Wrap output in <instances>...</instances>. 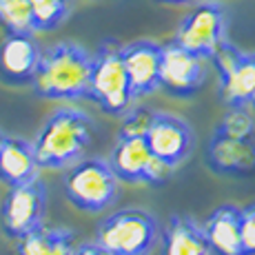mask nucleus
Wrapping results in <instances>:
<instances>
[{"instance_id": "nucleus-14", "label": "nucleus", "mask_w": 255, "mask_h": 255, "mask_svg": "<svg viewBox=\"0 0 255 255\" xmlns=\"http://www.w3.org/2000/svg\"><path fill=\"white\" fill-rule=\"evenodd\" d=\"M40 175V166L36 162L33 142L20 135L0 138V182L7 186L24 184Z\"/></svg>"}, {"instance_id": "nucleus-1", "label": "nucleus", "mask_w": 255, "mask_h": 255, "mask_svg": "<svg viewBox=\"0 0 255 255\" xmlns=\"http://www.w3.org/2000/svg\"><path fill=\"white\" fill-rule=\"evenodd\" d=\"M96 127L82 109L58 107L45 120L42 129L33 140V153L40 169H69L78 160L85 158L91 146Z\"/></svg>"}, {"instance_id": "nucleus-25", "label": "nucleus", "mask_w": 255, "mask_h": 255, "mask_svg": "<svg viewBox=\"0 0 255 255\" xmlns=\"http://www.w3.org/2000/svg\"><path fill=\"white\" fill-rule=\"evenodd\" d=\"M160 2H169V4H189L193 0H160Z\"/></svg>"}, {"instance_id": "nucleus-26", "label": "nucleus", "mask_w": 255, "mask_h": 255, "mask_svg": "<svg viewBox=\"0 0 255 255\" xmlns=\"http://www.w3.org/2000/svg\"><path fill=\"white\" fill-rule=\"evenodd\" d=\"M251 109L255 111V98H253V102H251ZM253 116H255V114H253Z\"/></svg>"}, {"instance_id": "nucleus-18", "label": "nucleus", "mask_w": 255, "mask_h": 255, "mask_svg": "<svg viewBox=\"0 0 255 255\" xmlns=\"http://www.w3.org/2000/svg\"><path fill=\"white\" fill-rule=\"evenodd\" d=\"M18 255H73L76 235L62 227H38L36 231L27 233L16 240Z\"/></svg>"}, {"instance_id": "nucleus-10", "label": "nucleus", "mask_w": 255, "mask_h": 255, "mask_svg": "<svg viewBox=\"0 0 255 255\" xmlns=\"http://www.w3.org/2000/svg\"><path fill=\"white\" fill-rule=\"evenodd\" d=\"M144 142L155 158H160L162 162L175 169L191 155L195 146V135L189 122H184L182 118L166 114V111H158V114H153Z\"/></svg>"}, {"instance_id": "nucleus-9", "label": "nucleus", "mask_w": 255, "mask_h": 255, "mask_svg": "<svg viewBox=\"0 0 255 255\" xmlns=\"http://www.w3.org/2000/svg\"><path fill=\"white\" fill-rule=\"evenodd\" d=\"M207 80V60L178 47L173 40L162 45L160 89L173 98H191Z\"/></svg>"}, {"instance_id": "nucleus-12", "label": "nucleus", "mask_w": 255, "mask_h": 255, "mask_svg": "<svg viewBox=\"0 0 255 255\" xmlns=\"http://www.w3.org/2000/svg\"><path fill=\"white\" fill-rule=\"evenodd\" d=\"M40 53L33 33H7L0 42V78L9 85H29Z\"/></svg>"}, {"instance_id": "nucleus-8", "label": "nucleus", "mask_w": 255, "mask_h": 255, "mask_svg": "<svg viewBox=\"0 0 255 255\" xmlns=\"http://www.w3.org/2000/svg\"><path fill=\"white\" fill-rule=\"evenodd\" d=\"M227 40V13L218 2H202L180 22L173 42L209 60L211 53Z\"/></svg>"}, {"instance_id": "nucleus-4", "label": "nucleus", "mask_w": 255, "mask_h": 255, "mask_svg": "<svg viewBox=\"0 0 255 255\" xmlns=\"http://www.w3.org/2000/svg\"><path fill=\"white\" fill-rule=\"evenodd\" d=\"M158 240V220L142 209H120L100 220L96 229V242L114 255H151Z\"/></svg>"}, {"instance_id": "nucleus-2", "label": "nucleus", "mask_w": 255, "mask_h": 255, "mask_svg": "<svg viewBox=\"0 0 255 255\" xmlns=\"http://www.w3.org/2000/svg\"><path fill=\"white\" fill-rule=\"evenodd\" d=\"M91 53L76 42L42 49L31 78V89L45 100H78L89 93Z\"/></svg>"}, {"instance_id": "nucleus-7", "label": "nucleus", "mask_w": 255, "mask_h": 255, "mask_svg": "<svg viewBox=\"0 0 255 255\" xmlns=\"http://www.w3.org/2000/svg\"><path fill=\"white\" fill-rule=\"evenodd\" d=\"M109 164L116 178L129 184H164L173 175V166L155 158L144 138H118Z\"/></svg>"}, {"instance_id": "nucleus-22", "label": "nucleus", "mask_w": 255, "mask_h": 255, "mask_svg": "<svg viewBox=\"0 0 255 255\" xmlns=\"http://www.w3.org/2000/svg\"><path fill=\"white\" fill-rule=\"evenodd\" d=\"M153 114L155 111L146 109V107H135V109H127L125 114V120L120 125V133L118 138H144L146 131L151 127V120H153Z\"/></svg>"}, {"instance_id": "nucleus-16", "label": "nucleus", "mask_w": 255, "mask_h": 255, "mask_svg": "<svg viewBox=\"0 0 255 255\" xmlns=\"http://www.w3.org/2000/svg\"><path fill=\"white\" fill-rule=\"evenodd\" d=\"M218 78V98L224 105L251 107L255 98V53L242 51L231 69Z\"/></svg>"}, {"instance_id": "nucleus-17", "label": "nucleus", "mask_w": 255, "mask_h": 255, "mask_svg": "<svg viewBox=\"0 0 255 255\" xmlns=\"http://www.w3.org/2000/svg\"><path fill=\"white\" fill-rule=\"evenodd\" d=\"M162 255H211L202 224L186 215H173L162 231Z\"/></svg>"}, {"instance_id": "nucleus-20", "label": "nucleus", "mask_w": 255, "mask_h": 255, "mask_svg": "<svg viewBox=\"0 0 255 255\" xmlns=\"http://www.w3.org/2000/svg\"><path fill=\"white\" fill-rule=\"evenodd\" d=\"M0 24L7 33H36L29 0H0Z\"/></svg>"}, {"instance_id": "nucleus-11", "label": "nucleus", "mask_w": 255, "mask_h": 255, "mask_svg": "<svg viewBox=\"0 0 255 255\" xmlns=\"http://www.w3.org/2000/svg\"><path fill=\"white\" fill-rule=\"evenodd\" d=\"M120 51H122V62H125L127 80H129V89L133 100L158 91L162 45L151 40H135L120 47Z\"/></svg>"}, {"instance_id": "nucleus-13", "label": "nucleus", "mask_w": 255, "mask_h": 255, "mask_svg": "<svg viewBox=\"0 0 255 255\" xmlns=\"http://www.w3.org/2000/svg\"><path fill=\"white\" fill-rule=\"evenodd\" d=\"M204 162L218 175H251L255 171V140H235L213 133Z\"/></svg>"}, {"instance_id": "nucleus-24", "label": "nucleus", "mask_w": 255, "mask_h": 255, "mask_svg": "<svg viewBox=\"0 0 255 255\" xmlns=\"http://www.w3.org/2000/svg\"><path fill=\"white\" fill-rule=\"evenodd\" d=\"M73 255H114V253L93 240V242H82L80 247H76L73 249Z\"/></svg>"}, {"instance_id": "nucleus-27", "label": "nucleus", "mask_w": 255, "mask_h": 255, "mask_svg": "<svg viewBox=\"0 0 255 255\" xmlns=\"http://www.w3.org/2000/svg\"><path fill=\"white\" fill-rule=\"evenodd\" d=\"M0 138H2V131H0Z\"/></svg>"}, {"instance_id": "nucleus-3", "label": "nucleus", "mask_w": 255, "mask_h": 255, "mask_svg": "<svg viewBox=\"0 0 255 255\" xmlns=\"http://www.w3.org/2000/svg\"><path fill=\"white\" fill-rule=\"evenodd\" d=\"M65 195L78 211L100 213L109 209L120 195V180L109 160L82 158L65 173Z\"/></svg>"}, {"instance_id": "nucleus-5", "label": "nucleus", "mask_w": 255, "mask_h": 255, "mask_svg": "<svg viewBox=\"0 0 255 255\" xmlns=\"http://www.w3.org/2000/svg\"><path fill=\"white\" fill-rule=\"evenodd\" d=\"M120 47L122 45H116L111 40L102 42L100 49L91 56V76L87 98L109 116H122L133 102Z\"/></svg>"}, {"instance_id": "nucleus-23", "label": "nucleus", "mask_w": 255, "mask_h": 255, "mask_svg": "<svg viewBox=\"0 0 255 255\" xmlns=\"http://www.w3.org/2000/svg\"><path fill=\"white\" fill-rule=\"evenodd\" d=\"M240 240L242 255H255V204L240 209Z\"/></svg>"}, {"instance_id": "nucleus-6", "label": "nucleus", "mask_w": 255, "mask_h": 255, "mask_svg": "<svg viewBox=\"0 0 255 255\" xmlns=\"http://www.w3.org/2000/svg\"><path fill=\"white\" fill-rule=\"evenodd\" d=\"M45 213L47 186L40 180V175L24 184L9 186V193L4 195L2 207H0L2 231L7 238L20 240L45 224Z\"/></svg>"}, {"instance_id": "nucleus-21", "label": "nucleus", "mask_w": 255, "mask_h": 255, "mask_svg": "<svg viewBox=\"0 0 255 255\" xmlns=\"http://www.w3.org/2000/svg\"><path fill=\"white\" fill-rule=\"evenodd\" d=\"M36 31H51L69 16V0H29Z\"/></svg>"}, {"instance_id": "nucleus-15", "label": "nucleus", "mask_w": 255, "mask_h": 255, "mask_svg": "<svg viewBox=\"0 0 255 255\" xmlns=\"http://www.w3.org/2000/svg\"><path fill=\"white\" fill-rule=\"evenodd\" d=\"M211 255H242L240 240V207L222 204L202 224Z\"/></svg>"}, {"instance_id": "nucleus-19", "label": "nucleus", "mask_w": 255, "mask_h": 255, "mask_svg": "<svg viewBox=\"0 0 255 255\" xmlns=\"http://www.w3.org/2000/svg\"><path fill=\"white\" fill-rule=\"evenodd\" d=\"M213 133L224 135V138H235V140H253L255 116L249 111V107H229V111L218 122Z\"/></svg>"}]
</instances>
